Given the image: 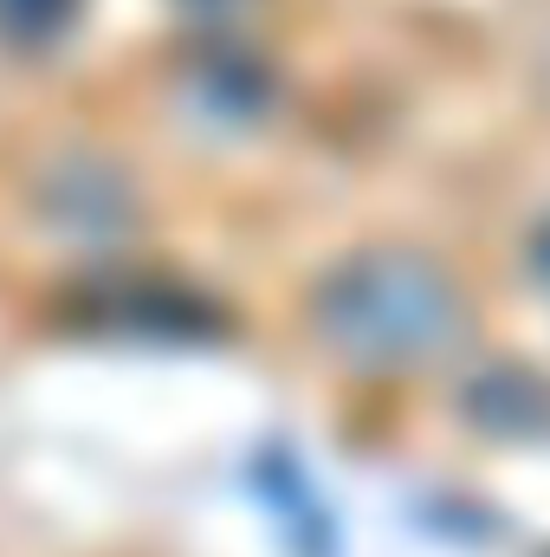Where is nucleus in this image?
<instances>
[{
	"label": "nucleus",
	"instance_id": "2",
	"mask_svg": "<svg viewBox=\"0 0 550 557\" xmlns=\"http://www.w3.org/2000/svg\"><path fill=\"white\" fill-rule=\"evenodd\" d=\"M78 13H85V0H0V39L7 46H46V39L72 33Z\"/></svg>",
	"mask_w": 550,
	"mask_h": 557
},
{
	"label": "nucleus",
	"instance_id": "1",
	"mask_svg": "<svg viewBox=\"0 0 550 557\" xmlns=\"http://www.w3.org/2000/svg\"><path fill=\"white\" fill-rule=\"evenodd\" d=\"M317 337L370 370L427 363L460 337V292L440 260L414 247H363L311 292Z\"/></svg>",
	"mask_w": 550,
	"mask_h": 557
},
{
	"label": "nucleus",
	"instance_id": "3",
	"mask_svg": "<svg viewBox=\"0 0 550 557\" xmlns=\"http://www.w3.org/2000/svg\"><path fill=\"white\" fill-rule=\"evenodd\" d=\"M532 273H538V285L550 292V214L538 221V234H532Z\"/></svg>",
	"mask_w": 550,
	"mask_h": 557
}]
</instances>
